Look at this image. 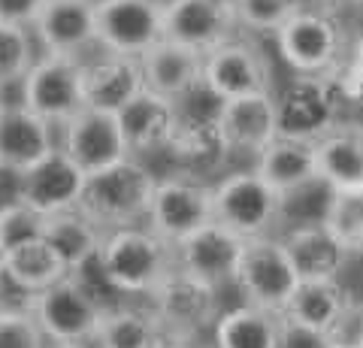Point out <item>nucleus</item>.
Listing matches in <instances>:
<instances>
[{
    "label": "nucleus",
    "mask_w": 363,
    "mask_h": 348,
    "mask_svg": "<svg viewBox=\"0 0 363 348\" xmlns=\"http://www.w3.org/2000/svg\"><path fill=\"white\" fill-rule=\"evenodd\" d=\"M97 264L116 291L149 297L167 276L176 273V245L145 224H133L106 233Z\"/></svg>",
    "instance_id": "f257e3e1"
},
{
    "label": "nucleus",
    "mask_w": 363,
    "mask_h": 348,
    "mask_svg": "<svg viewBox=\"0 0 363 348\" xmlns=\"http://www.w3.org/2000/svg\"><path fill=\"white\" fill-rule=\"evenodd\" d=\"M45 4H49V0H0V21L30 30Z\"/></svg>",
    "instance_id": "e433bc0d"
},
{
    "label": "nucleus",
    "mask_w": 363,
    "mask_h": 348,
    "mask_svg": "<svg viewBox=\"0 0 363 348\" xmlns=\"http://www.w3.org/2000/svg\"><path fill=\"white\" fill-rule=\"evenodd\" d=\"M324 348H360V345H342V342H324Z\"/></svg>",
    "instance_id": "a19ab883"
},
{
    "label": "nucleus",
    "mask_w": 363,
    "mask_h": 348,
    "mask_svg": "<svg viewBox=\"0 0 363 348\" xmlns=\"http://www.w3.org/2000/svg\"><path fill=\"white\" fill-rule=\"evenodd\" d=\"M351 103L345 91L333 79V73L324 76H297L281 97H276L279 109V133L300 140H318L321 133L336 128L342 118V106Z\"/></svg>",
    "instance_id": "423d86ee"
},
{
    "label": "nucleus",
    "mask_w": 363,
    "mask_h": 348,
    "mask_svg": "<svg viewBox=\"0 0 363 348\" xmlns=\"http://www.w3.org/2000/svg\"><path fill=\"white\" fill-rule=\"evenodd\" d=\"M43 228H45V215L33 206L21 203V200L0 206V257L33 240H43Z\"/></svg>",
    "instance_id": "2f4dec72"
},
{
    "label": "nucleus",
    "mask_w": 363,
    "mask_h": 348,
    "mask_svg": "<svg viewBox=\"0 0 363 348\" xmlns=\"http://www.w3.org/2000/svg\"><path fill=\"white\" fill-rule=\"evenodd\" d=\"M242 245L245 240H240L233 230L221 228L218 221H209L206 228H200L191 237L176 242V269L221 291L224 285L233 282Z\"/></svg>",
    "instance_id": "2eb2a0df"
},
{
    "label": "nucleus",
    "mask_w": 363,
    "mask_h": 348,
    "mask_svg": "<svg viewBox=\"0 0 363 348\" xmlns=\"http://www.w3.org/2000/svg\"><path fill=\"white\" fill-rule=\"evenodd\" d=\"M276 43L297 76L333 73L348 55V30L339 13L327 6H303L276 30Z\"/></svg>",
    "instance_id": "7ed1b4c3"
},
{
    "label": "nucleus",
    "mask_w": 363,
    "mask_h": 348,
    "mask_svg": "<svg viewBox=\"0 0 363 348\" xmlns=\"http://www.w3.org/2000/svg\"><path fill=\"white\" fill-rule=\"evenodd\" d=\"M351 303H354V297L339 279H300L281 315L294 327L327 339Z\"/></svg>",
    "instance_id": "6ab92c4d"
},
{
    "label": "nucleus",
    "mask_w": 363,
    "mask_h": 348,
    "mask_svg": "<svg viewBox=\"0 0 363 348\" xmlns=\"http://www.w3.org/2000/svg\"><path fill=\"white\" fill-rule=\"evenodd\" d=\"M118 125L130 158L169 149L179 128V106L161 94L143 91L118 112Z\"/></svg>",
    "instance_id": "4be33fe9"
},
{
    "label": "nucleus",
    "mask_w": 363,
    "mask_h": 348,
    "mask_svg": "<svg viewBox=\"0 0 363 348\" xmlns=\"http://www.w3.org/2000/svg\"><path fill=\"white\" fill-rule=\"evenodd\" d=\"M233 37H240V21L230 0H167L164 4V40L209 55Z\"/></svg>",
    "instance_id": "ddd939ff"
},
{
    "label": "nucleus",
    "mask_w": 363,
    "mask_h": 348,
    "mask_svg": "<svg viewBox=\"0 0 363 348\" xmlns=\"http://www.w3.org/2000/svg\"><path fill=\"white\" fill-rule=\"evenodd\" d=\"M61 152L70 158L85 176L130 158L128 142L118 125V116L85 106L70 121H64V145Z\"/></svg>",
    "instance_id": "4468645a"
},
{
    "label": "nucleus",
    "mask_w": 363,
    "mask_h": 348,
    "mask_svg": "<svg viewBox=\"0 0 363 348\" xmlns=\"http://www.w3.org/2000/svg\"><path fill=\"white\" fill-rule=\"evenodd\" d=\"M255 173L272 185L281 197H291L297 191L309 188L318 182L315 173V142L288 137V133H276L264 149L257 152V167Z\"/></svg>",
    "instance_id": "b1692460"
},
{
    "label": "nucleus",
    "mask_w": 363,
    "mask_h": 348,
    "mask_svg": "<svg viewBox=\"0 0 363 348\" xmlns=\"http://www.w3.org/2000/svg\"><path fill=\"white\" fill-rule=\"evenodd\" d=\"M315 173L330 194L363 191V137L354 121H339L315 140Z\"/></svg>",
    "instance_id": "aec40b11"
},
{
    "label": "nucleus",
    "mask_w": 363,
    "mask_h": 348,
    "mask_svg": "<svg viewBox=\"0 0 363 348\" xmlns=\"http://www.w3.org/2000/svg\"><path fill=\"white\" fill-rule=\"evenodd\" d=\"M0 348H49L33 315H0Z\"/></svg>",
    "instance_id": "c9c22d12"
},
{
    "label": "nucleus",
    "mask_w": 363,
    "mask_h": 348,
    "mask_svg": "<svg viewBox=\"0 0 363 348\" xmlns=\"http://www.w3.org/2000/svg\"><path fill=\"white\" fill-rule=\"evenodd\" d=\"M106 306L97 300L79 273H67L55 285L43 288L33 318L49 336V342H91L104 321Z\"/></svg>",
    "instance_id": "39448f33"
},
{
    "label": "nucleus",
    "mask_w": 363,
    "mask_h": 348,
    "mask_svg": "<svg viewBox=\"0 0 363 348\" xmlns=\"http://www.w3.org/2000/svg\"><path fill=\"white\" fill-rule=\"evenodd\" d=\"M357 0H321V6H327V9H333V13H339L342 6H354Z\"/></svg>",
    "instance_id": "58836bf2"
},
{
    "label": "nucleus",
    "mask_w": 363,
    "mask_h": 348,
    "mask_svg": "<svg viewBox=\"0 0 363 348\" xmlns=\"http://www.w3.org/2000/svg\"><path fill=\"white\" fill-rule=\"evenodd\" d=\"M240 30L257 33H276L285 21L306 6V0H230Z\"/></svg>",
    "instance_id": "473e14b6"
},
{
    "label": "nucleus",
    "mask_w": 363,
    "mask_h": 348,
    "mask_svg": "<svg viewBox=\"0 0 363 348\" xmlns=\"http://www.w3.org/2000/svg\"><path fill=\"white\" fill-rule=\"evenodd\" d=\"M97 43L112 55H140L164 40V0H94Z\"/></svg>",
    "instance_id": "9b49d317"
},
{
    "label": "nucleus",
    "mask_w": 363,
    "mask_h": 348,
    "mask_svg": "<svg viewBox=\"0 0 363 348\" xmlns=\"http://www.w3.org/2000/svg\"><path fill=\"white\" fill-rule=\"evenodd\" d=\"M285 200L255 170L233 173L212 188V221L233 230L240 240L269 237L281 221Z\"/></svg>",
    "instance_id": "20e7f679"
},
{
    "label": "nucleus",
    "mask_w": 363,
    "mask_h": 348,
    "mask_svg": "<svg viewBox=\"0 0 363 348\" xmlns=\"http://www.w3.org/2000/svg\"><path fill=\"white\" fill-rule=\"evenodd\" d=\"M33 30L49 55L79 58L97 43L94 0H49L33 21Z\"/></svg>",
    "instance_id": "a211bd4d"
},
{
    "label": "nucleus",
    "mask_w": 363,
    "mask_h": 348,
    "mask_svg": "<svg viewBox=\"0 0 363 348\" xmlns=\"http://www.w3.org/2000/svg\"><path fill=\"white\" fill-rule=\"evenodd\" d=\"M149 300H152L149 309L161 321V327L169 339H176V336H200L221 315L218 291L185 276L182 269L167 276L149 294Z\"/></svg>",
    "instance_id": "f8f14e48"
},
{
    "label": "nucleus",
    "mask_w": 363,
    "mask_h": 348,
    "mask_svg": "<svg viewBox=\"0 0 363 348\" xmlns=\"http://www.w3.org/2000/svg\"><path fill=\"white\" fill-rule=\"evenodd\" d=\"M33 58V37L28 28L4 25L0 21V88H6L9 82L25 79V73L30 70Z\"/></svg>",
    "instance_id": "72a5a7b5"
},
{
    "label": "nucleus",
    "mask_w": 363,
    "mask_h": 348,
    "mask_svg": "<svg viewBox=\"0 0 363 348\" xmlns=\"http://www.w3.org/2000/svg\"><path fill=\"white\" fill-rule=\"evenodd\" d=\"M49 152H55V125L25 103L0 109V170L25 173Z\"/></svg>",
    "instance_id": "5701e85b"
},
{
    "label": "nucleus",
    "mask_w": 363,
    "mask_h": 348,
    "mask_svg": "<svg viewBox=\"0 0 363 348\" xmlns=\"http://www.w3.org/2000/svg\"><path fill=\"white\" fill-rule=\"evenodd\" d=\"M25 103L49 125H64L85 109V64L64 55H45L25 73Z\"/></svg>",
    "instance_id": "6e6552de"
},
{
    "label": "nucleus",
    "mask_w": 363,
    "mask_h": 348,
    "mask_svg": "<svg viewBox=\"0 0 363 348\" xmlns=\"http://www.w3.org/2000/svg\"><path fill=\"white\" fill-rule=\"evenodd\" d=\"M203 88L215 100L272 91V61L252 40L233 37L203 55Z\"/></svg>",
    "instance_id": "9d476101"
},
{
    "label": "nucleus",
    "mask_w": 363,
    "mask_h": 348,
    "mask_svg": "<svg viewBox=\"0 0 363 348\" xmlns=\"http://www.w3.org/2000/svg\"><path fill=\"white\" fill-rule=\"evenodd\" d=\"M321 228L342 245L348 257L360 254L363 245V191L357 194H330L321 215Z\"/></svg>",
    "instance_id": "7c9ffc66"
},
{
    "label": "nucleus",
    "mask_w": 363,
    "mask_h": 348,
    "mask_svg": "<svg viewBox=\"0 0 363 348\" xmlns=\"http://www.w3.org/2000/svg\"><path fill=\"white\" fill-rule=\"evenodd\" d=\"M161 348H215V345L203 342L200 336H176V339H167Z\"/></svg>",
    "instance_id": "4c0bfd02"
},
{
    "label": "nucleus",
    "mask_w": 363,
    "mask_h": 348,
    "mask_svg": "<svg viewBox=\"0 0 363 348\" xmlns=\"http://www.w3.org/2000/svg\"><path fill=\"white\" fill-rule=\"evenodd\" d=\"M157 179L140 158H124L97 173H88L82 182L76 209L100 224L106 233L133 228L145 221V212L152 203V191Z\"/></svg>",
    "instance_id": "f03ea898"
},
{
    "label": "nucleus",
    "mask_w": 363,
    "mask_h": 348,
    "mask_svg": "<svg viewBox=\"0 0 363 348\" xmlns=\"http://www.w3.org/2000/svg\"><path fill=\"white\" fill-rule=\"evenodd\" d=\"M140 64L145 91L161 94L173 103H182L197 88H203V55L173 40L155 43L149 52L140 55Z\"/></svg>",
    "instance_id": "412c9836"
},
{
    "label": "nucleus",
    "mask_w": 363,
    "mask_h": 348,
    "mask_svg": "<svg viewBox=\"0 0 363 348\" xmlns=\"http://www.w3.org/2000/svg\"><path fill=\"white\" fill-rule=\"evenodd\" d=\"M43 240L58 252V257L70 273H82L91 261H97L106 240V230L91 221L85 212L64 209V212H55V215H45Z\"/></svg>",
    "instance_id": "a878e982"
},
{
    "label": "nucleus",
    "mask_w": 363,
    "mask_h": 348,
    "mask_svg": "<svg viewBox=\"0 0 363 348\" xmlns=\"http://www.w3.org/2000/svg\"><path fill=\"white\" fill-rule=\"evenodd\" d=\"M6 264L13 266V273L21 279L25 285H30L33 291H43L55 285L58 279H64L70 269L64 266V261L58 257V252L52 249L45 240H33L28 245H21V249L4 254Z\"/></svg>",
    "instance_id": "c756f323"
},
{
    "label": "nucleus",
    "mask_w": 363,
    "mask_h": 348,
    "mask_svg": "<svg viewBox=\"0 0 363 348\" xmlns=\"http://www.w3.org/2000/svg\"><path fill=\"white\" fill-rule=\"evenodd\" d=\"M40 291H33L13 273L6 257H0V315H33Z\"/></svg>",
    "instance_id": "f704fd0d"
},
{
    "label": "nucleus",
    "mask_w": 363,
    "mask_h": 348,
    "mask_svg": "<svg viewBox=\"0 0 363 348\" xmlns=\"http://www.w3.org/2000/svg\"><path fill=\"white\" fill-rule=\"evenodd\" d=\"M145 91L143 64L130 55H106L94 64H85V106L100 112H118L136 94Z\"/></svg>",
    "instance_id": "393cba45"
},
{
    "label": "nucleus",
    "mask_w": 363,
    "mask_h": 348,
    "mask_svg": "<svg viewBox=\"0 0 363 348\" xmlns=\"http://www.w3.org/2000/svg\"><path fill=\"white\" fill-rule=\"evenodd\" d=\"M55 348H94L91 342H58Z\"/></svg>",
    "instance_id": "ea45409f"
},
{
    "label": "nucleus",
    "mask_w": 363,
    "mask_h": 348,
    "mask_svg": "<svg viewBox=\"0 0 363 348\" xmlns=\"http://www.w3.org/2000/svg\"><path fill=\"white\" fill-rule=\"evenodd\" d=\"M212 327L215 348H279L285 318H281V312L242 303V306L218 315Z\"/></svg>",
    "instance_id": "cd10ccee"
},
{
    "label": "nucleus",
    "mask_w": 363,
    "mask_h": 348,
    "mask_svg": "<svg viewBox=\"0 0 363 348\" xmlns=\"http://www.w3.org/2000/svg\"><path fill=\"white\" fill-rule=\"evenodd\" d=\"M85 173L67 158L61 149L49 152L25 173H18L16 200L33 206L43 215H55L64 209H76L79 194H82Z\"/></svg>",
    "instance_id": "f3484780"
},
{
    "label": "nucleus",
    "mask_w": 363,
    "mask_h": 348,
    "mask_svg": "<svg viewBox=\"0 0 363 348\" xmlns=\"http://www.w3.org/2000/svg\"><path fill=\"white\" fill-rule=\"evenodd\" d=\"M215 130L224 152L257 155L279 133L276 94H245L233 100H218L215 106Z\"/></svg>",
    "instance_id": "dca6fc26"
},
{
    "label": "nucleus",
    "mask_w": 363,
    "mask_h": 348,
    "mask_svg": "<svg viewBox=\"0 0 363 348\" xmlns=\"http://www.w3.org/2000/svg\"><path fill=\"white\" fill-rule=\"evenodd\" d=\"M281 242H285L297 279H339V273L351 261L342 252V245L321 228V221L300 224Z\"/></svg>",
    "instance_id": "bb28decb"
},
{
    "label": "nucleus",
    "mask_w": 363,
    "mask_h": 348,
    "mask_svg": "<svg viewBox=\"0 0 363 348\" xmlns=\"http://www.w3.org/2000/svg\"><path fill=\"white\" fill-rule=\"evenodd\" d=\"M297 282L300 279L294 273L285 242L279 237L269 233V237L245 240L240 264H236V273H233V285L242 291L245 303L281 312Z\"/></svg>",
    "instance_id": "0eeeda50"
},
{
    "label": "nucleus",
    "mask_w": 363,
    "mask_h": 348,
    "mask_svg": "<svg viewBox=\"0 0 363 348\" xmlns=\"http://www.w3.org/2000/svg\"><path fill=\"white\" fill-rule=\"evenodd\" d=\"M212 221V185L194 176L157 179L152 203L145 212V228H152L167 242H182L194 230Z\"/></svg>",
    "instance_id": "1a4fd4ad"
},
{
    "label": "nucleus",
    "mask_w": 363,
    "mask_h": 348,
    "mask_svg": "<svg viewBox=\"0 0 363 348\" xmlns=\"http://www.w3.org/2000/svg\"><path fill=\"white\" fill-rule=\"evenodd\" d=\"M169 336L152 309L143 306H116L104 312V321L94 333L97 348H161Z\"/></svg>",
    "instance_id": "c85d7f7f"
},
{
    "label": "nucleus",
    "mask_w": 363,
    "mask_h": 348,
    "mask_svg": "<svg viewBox=\"0 0 363 348\" xmlns=\"http://www.w3.org/2000/svg\"><path fill=\"white\" fill-rule=\"evenodd\" d=\"M6 106V97H4V88H0V109Z\"/></svg>",
    "instance_id": "79ce46f5"
}]
</instances>
